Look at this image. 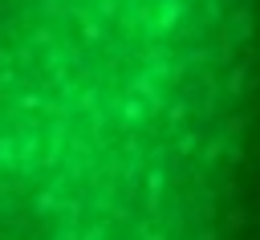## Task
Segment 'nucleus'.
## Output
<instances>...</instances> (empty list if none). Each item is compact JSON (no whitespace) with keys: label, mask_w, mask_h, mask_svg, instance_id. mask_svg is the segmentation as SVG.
Returning <instances> with one entry per match:
<instances>
[{"label":"nucleus","mask_w":260,"mask_h":240,"mask_svg":"<svg viewBox=\"0 0 260 240\" xmlns=\"http://www.w3.org/2000/svg\"><path fill=\"white\" fill-rule=\"evenodd\" d=\"M240 45L244 0H0V228L211 216Z\"/></svg>","instance_id":"nucleus-1"}]
</instances>
